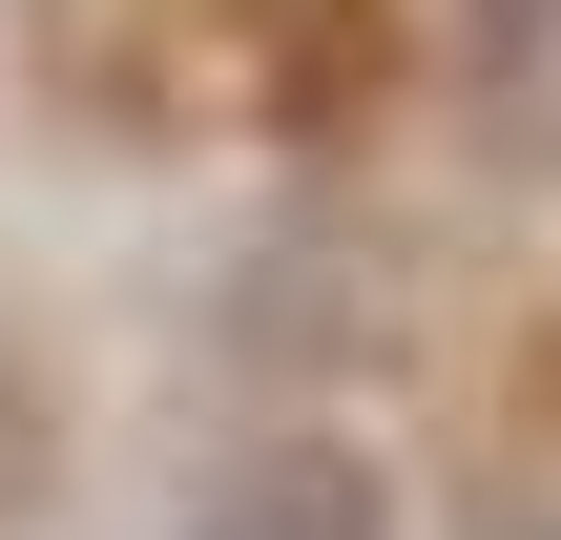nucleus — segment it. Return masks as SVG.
<instances>
[{
  "mask_svg": "<svg viewBox=\"0 0 561 540\" xmlns=\"http://www.w3.org/2000/svg\"><path fill=\"white\" fill-rule=\"evenodd\" d=\"M187 540H396V499H375L354 437H271V458H229L187 499Z\"/></svg>",
  "mask_w": 561,
  "mask_h": 540,
  "instance_id": "1",
  "label": "nucleus"
},
{
  "mask_svg": "<svg viewBox=\"0 0 561 540\" xmlns=\"http://www.w3.org/2000/svg\"><path fill=\"white\" fill-rule=\"evenodd\" d=\"M458 21H479V42H520V21H541V0H458Z\"/></svg>",
  "mask_w": 561,
  "mask_h": 540,
  "instance_id": "3",
  "label": "nucleus"
},
{
  "mask_svg": "<svg viewBox=\"0 0 561 540\" xmlns=\"http://www.w3.org/2000/svg\"><path fill=\"white\" fill-rule=\"evenodd\" d=\"M42 458V375H21V333H0V479Z\"/></svg>",
  "mask_w": 561,
  "mask_h": 540,
  "instance_id": "2",
  "label": "nucleus"
}]
</instances>
